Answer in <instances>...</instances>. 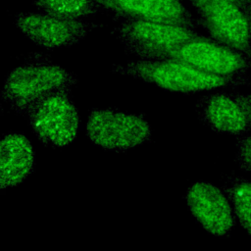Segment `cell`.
<instances>
[{
    "mask_svg": "<svg viewBox=\"0 0 251 251\" xmlns=\"http://www.w3.org/2000/svg\"><path fill=\"white\" fill-rule=\"evenodd\" d=\"M111 72L130 76L164 90L180 93L212 91L219 88L249 84L247 76L228 77L199 70L183 61L166 58L158 60H135L114 64Z\"/></svg>",
    "mask_w": 251,
    "mask_h": 251,
    "instance_id": "cell-1",
    "label": "cell"
},
{
    "mask_svg": "<svg viewBox=\"0 0 251 251\" xmlns=\"http://www.w3.org/2000/svg\"><path fill=\"white\" fill-rule=\"evenodd\" d=\"M78 82L76 75L56 64L47 54L30 53L6 76L1 97L16 113L25 116L42 96Z\"/></svg>",
    "mask_w": 251,
    "mask_h": 251,
    "instance_id": "cell-2",
    "label": "cell"
},
{
    "mask_svg": "<svg viewBox=\"0 0 251 251\" xmlns=\"http://www.w3.org/2000/svg\"><path fill=\"white\" fill-rule=\"evenodd\" d=\"M36 137L46 146L65 147L77 135L80 116L71 88L52 91L35 101L25 112Z\"/></svg>",
    "mask_w": 251,
    "mask_h": 251,
    "instance_id": "cell-3",
    "label": "cell"
},
{
    "mask_svg": "<svg viewBox=\"0 0 251 251\" xmlns=\"http://www.w3.org/2000/svg\"><path fill=\"white\" fill-rule=\"evenodd\" d=\"M125 50L139 59L158 60L198 35L195 29L178 25L124 19L112 30Z\"/></svg>",
    "mask_w": 251,
    "mask_h": 251,
    "instance_id": "cell-4",
    "label": "cell"
},
{
    "mask_svg": "<svg viewBox=\"0 0 251 251\" xmlns=\"http://www.w3.org/2000/svg\"><path fill=\"white\" fill-rule=\"evenodd\" d=\"M85 132L94 145L113 152H125L152 139L151 126L141 115L113 108L92 109Z\"/></svg>",
    "mask_w": 251,
    "mask_h": 251,
    "instance_id": "cell-5",
    "label": "cell"
},
{
    "mask_svg": "<svg viewBox=\"0 0 251 251\" xmlns=\"http://www.w3.org/2000/svg\"><path fill=\"white\" fill-rule=\"evenodd\" d=\"M14 23L25 36L46 49L73 46L101 26L90 21L62 18L41 11L17 13Z\"/></svg>",
    "mask_w": 251,
    "mask_h": 251,
    "instance_id": "cell-6",
    "label": "cell"
},
{
    "mask_svg": "<svg viewBox=\"0 0 251 251\" xmlns=\"http://www.w3.org/2000/svg\"><path fill=\"white\" fill-rule=\"evenodd\" d=\"M211 38L251 59V38L244 10L223 0H189Z\"/></svg>",
    "mask_w": 251,
    "mask_h": 251,
    "instance_id": "cell-7",
    "label": "cell"
},
{
    "mask_svg": "<svg viewBox=\"0 0 251 251\" xmlns=\"http://www.w3.org/2000/svg\"><path fill=\"white\" fill-rule=\"evenodd\" d=\"M166 58L183 61L199 70L221 76L243 77L251 69V59L244 54L199 34L171 51Z\"/></svg>",
    "mask_w": 251,
    "mask_h": 251,
    "instance_id": "cell-8",
    "label": "cell"
},
{
    "mask_svg": "<svg viewBox=\"0 0 251 251\" xmlns=\"http://www.w3.org/2000/svg\"><path fill=\"white\" fill-rule=\"evenodd\" d=\"M189 211L198 224L217 237L228 236L235 226V215L224 190L208 181L191 184L185 194Z\"/></svg>",
    "mask_w": 251,
    "mask_h": 251,
    "instance_id": "cell-9",
    "label": "cell"
},
{
    "mask_svg": "<svg viewBox=\"0 0 251 251\" xmlns=\"http://www.w3.org/2000/svg\"><path fill=\"white\" fill-rule=\"evenodd\" d=\"M196 112L217 133L240 136L250 130L247 114L234 92L212 90L197 101Z\"/></svg>",
    "mask_w": 251,
    "mask_h": 251,
    "instance_id": "cell-10",
    "label": "cell"
},
{
    "mask_svg": "<svg viewBox=\"0 0 251 251\" xmlns=\"http://www.w3.org/2000/svg\"><path fill=\"white\" fill-rule=\"evenodd\" d=\"M102 9L123 19L168 23L196 28V22L180 0H95Z\"/></svg>",
    "mask_w": 251,
    "mask_h": 251,
    "instance_id": "cell-11",
    "label": "cell"
},
{
    "mask_svg": "<svg viewBox=\"0 0 251 251\" xmlns=\"http://www.w3.org/2000/svg\"><path fill=\"white\" fill-rule=\"evenodd\" d=\"M35 153L30 141L22 133L4 135L0 144V188L22 183L33 171Z\"/></svg>",
    "mask_w": 251,
    "mask_h": 251,
    "instance_id": "cell-12",
    "label": "cell"
},
{
    "mask_svg": "<svg viewBox=\"0 0 251 251\" xmlns=\"http://www.w3.org/2000/svg\"><path fill=\"white\" fill-rule=\"evenodd\" d=\"M236 220L240 226L251 234V178L231 176L223 186Z\"/></svg>",
    "mask_w": 251,
    "mask_h": 251,
    "instance_id": "cell-13",
    "label": "cell"
},
{
    "mask_svg": "<svg viewBox=\"0 0 251 251\" xmlns=\"http://www.w3.org/2000/svg\"><path fill=\"white\" fill-rule=\"evenodd\" d=\"M31 2L38 11L75 20H86L102 10L95 0H31Z\"/></svg>",
    "mask_w": 251,
    "mask_h": 251,
    "instance_id": "cell-14",
    "label": "cell"
},
{
    "mask_svg": "<svg viewBox=\"0 0 251 251\" xmlns=\"http://www.w3.org/2000/svg\"><path fill=\"white\" fill-rule=\"evenodd\" d=\"M235 160L241 170L251 173V132L238 136Z\"/></svg>",
    "mask_w": 251,
    "mask_h": 251,
    "instance_id": "cell-15",
    "label": "cell"
},
{
    "mask_svg": "<svg viewBox=\"0 0 251 251\" xmlns=\"http://www.w3.org/2000/svg\"><path fill=\"white\" fill-rule=\"evenodd\" d=\"M234 93L247 114L250 129H251V93H240V92H234Z\"/></svg>",
    "mask_w": 251,
    "mask_h": 251,
    "instance_id": "cell-16",
    "label": "cell"
},
{
    "mask_svg": "<svg viewBox=\"0 0 251 251\" xmlns=\"http://www.w3.org/2000/svg\"><path fill=\"white\" fill-rule=\"evenodd\" d=\"M242 9L244 10V12H245V14L247 16V19H248L249 28H250V38H251V0H247V2L242 7Z\"/></svg>",
    "mask_w": 251,
    "mask_h": 251,
    "instance_id": "cell-17",
    "label": "cell"
},
{
    "mask_svg": "<svg viewBox=\"0 0 251 251\" xmlns=\"http://www.w3.org/2000/svg\"><path fill=\"white\" fill-rule=\"evenodd\" d=\"M223 1H227V2H230V3H233V4H236L238 6H240L241 8L245 5V3L247 2V0H223Z\"/></svg>",
    "mask_w": 251,
    "mask_h": 251,
    "instance_id": "cell-18",
    "label": "cell"
}]
</instances>
